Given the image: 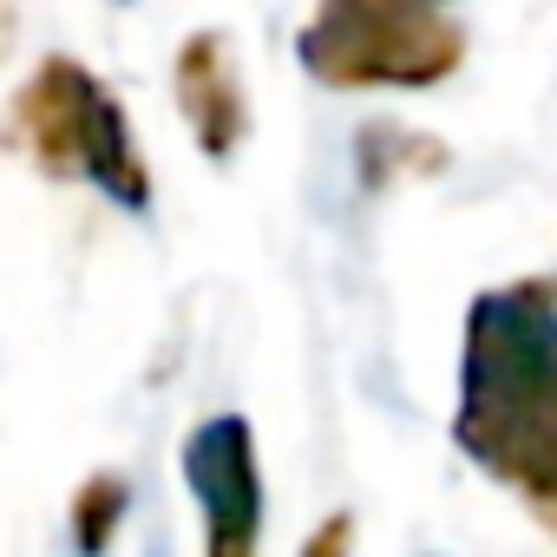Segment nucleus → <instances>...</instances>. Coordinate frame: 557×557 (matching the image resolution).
Segmentation results:
<instances>
[{"instance_id":"nucleus-8","label":"nucleus","mask_w":557,"mask_h":557,"mask_svg":"<svg viewBox=\"0 0 557 557\" xmlns=\"http://www.w3.org/2000/svg\"><path fill=\"white\" fill-rule=\"evenodd\" d=\"M302 557H355V518L348 511H329L315 524V537L302 544Z\"/></svg>"},{"instance_id":"nucleus-2","label":"nucleus","mask_w":557,"mask_h":557,"mask_svg":"<svg viewBox=\"0 0 557 557\" xmlns=\"http://www.w3.org/2000/svg\"><path fill=\"white\" fill-rule=\"evenodd\" d=\"M0 145L47 177H86L119 210H151V164L132 138L119 92L73 53H47L0 112Z\"/></svg>"},{"instance_id":"nucleus-1","label":"nucleus","mask_w":557,"mask_h":557,"mask_svg":"<svg viewBox=\"0 0 557 557\" xmlns=\"http://www.w3.org/2000/svg\"><path fill=\"white\" fill-rule=\"evenodd\" d=\"M453 440L550 524L557 511V283L485 289L466 309Z\"/></svg>"},{"instance_id":"nucleus-3","label":"nucleus","mask_w":557,"mask_h":557,"mask_svg":"<svg viewBox=\"0 0 557 557\" xmlns=\"http://www.w3.org/2000/svg\"><path fill=\"white\" fill-rule=\"evenodd\" d=\"M302 66L335 92H426L466 66V27L446 0H322L302 27Z\"/></svg>"},{"instance_id":"nucleus-4","label":"nucleus","mask_w":557,"mask_h":557,"mask_svg":"<svg viewBox=\"0 0 557 557\" xmlns=\"http://www.w3.org/2000/svg\"><path fill=\"white\" fill-rule=\"evenodd\" d=\"M184 485L203 505V557H256L262 544V472L243 413H210L184 440Z\"/></svg>"},{"instance_id":"nucleus-6","label":"nucleus","mask_w":557,"mask_h":557,"mask_svg":"<svg viewBox=\"0 0 557 557\" xmlns=\"http://www.w3.org/2000/svg\"><path fill=\"white\" fill-rule=\"evenodd\" d=\"M355 164H361V184L368 190H387V184H407V177H433L453 164V151L413 125H361V145H355Z\"/></svg>"},{"instance_id":"nucleus-9","label":"nucleus","mask_w":557,"mask_h":557,"mask_svg":"<svg viewBox=\"0 0 557 557\" xmlns=\"http://www.w3.org/2000/svg\"><path fill=\"white\" fill-rule=\"evenodd\" d=\"M8 53H14V8L0 0V60H8Z\"/></svg>"},{"instance_id":"nucleus-7","label":"nucleus","mask_w":557,"mask_h":557,"mask_svg":"<svg viewBox=\"0 0 557 557\" xmlns=\"http://www.w3.org/2000/svg\"><path fill=\"white\" fill-rule=\"evenodd\" d=\"M125 511H132V485L119 472H92L73 492V550L79 557H106V544L119 537Z\"/></svg>"},{"instance_id":"nucleus-5","label":"nucleus","mask_w":557,"mask_h":557,"mask_svg":"<svg viewBox=\"0 0 557 557\" xmlns=\"http://www.w3.org/2000/svg\"><path fill=\"white\" fill-rule=\"evenodd\" d=\"M171 92H177V112H184L190 138L203 145V158H216V164L236 158V145L249 138V92H243L230 34H216V27L190 34L171 60Z\"/></svg>"}]
</instances>
